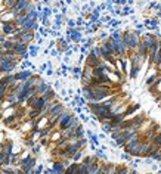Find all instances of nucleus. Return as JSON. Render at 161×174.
Wrapping results in <instances>:
<instances>
[{
  "label": "nucleus",
  "mask_w": 161,
  "mask_h": 174,
  "mask_svg": "<svg viewBox=\"0 0 161 174\" xmlns=\"http://www.w3.org/2000/svg\"><path fill=\"white\" fill-rule=\"evenodd\" d=\"M64 3H67V5H71V3H73V0H65Z\"/></svg>",
  "instance_id": "obj_37"
},
{
  "label": "nucleus",
  "mask_w": 161,
  "mask_h": 174,
  "mask_svg": "<svg viewBox=\"0 0 161 174\" xmlns=\"http://www.w3.org/2000/svg\"><path fill=\"white\" fill-rule=\"evenodd\" d=\"M64 174H78V162H73L71 161V164L65 168Z\"/></svg>",
  "instance_id": "obj_11"
},
{
  "label": "nucleus",
  "mask_w": 161,
  "mask_h": 174,
  "mask_svg": "<svg viewBox=\"0 0 161 174\" xmlns=\"http://www.w3.org/2000/svg\"><path fill=\"white\" fill-rule=\"evenodd\" d=\"M133 14H135V9H133V8H130V6H123L120 16H129V15H133Z\"/></svg>",
  "instance_id": "obj_18"
},
{
  "label": "nucleus",
  "mask_w": 161,
  "mask_h": 174,
  "mask_svg": "<svg viewBox=\"0 0 161 174\" xmlns=\"http://www.w3.org/2000/svg\"><path fill=\"white\" fill-rule=\"evenodd\" d=\"M30 152H31V155H34V156H39V155H40V152H42V146H40L39 143L36 142V143H34V146H33V148L30 149Z\"/></svg>",
  "instance_id": "obj_21"
},
{
  "label": "nucleus",
  "mask_w": 161,
  "mask_h": 174,
  "mask_svg": "<svg viewBox=\"0 0 161 174\" xmlns=\"http://www.w3.org/2000/svg\"><path fill=\"white\" fill-rule=\"evenodd\" d=\"M135 30H145V25H143V24H137V22H135Z\"/></svg>",
  "instance_id": "obj_32"
},
{
  "label": "nucleus",
  "mask_w": 161,
  "mask_h": 174,
  "mask_svg": "<svg viewBox=\"0 0 161 174\" xmlns=\"http://www.w3.org/2000/svg\"><path fill=\"white\" fill-rule=\"evenodd\" d=\"M49 89H52V84H50V83L43 81L42 84H39V86L36 87L34 90H36V95H37V96H43V95L47 92Z\"/></svg>",
  "instance_id": "obj_5"
},
{
  "label": "nucleus",
  "mask_w": 161,
  "mask_h": 174,
  "mask_svg": "<svg viewBox=\"0 0 161 174\" xmlns=\"http://www.w3.org/2000/svg\"><path fill=\"white\" fill-rule=\"evenodd\" d=\"M108 37H109V33H107V31H99V34H98V37H96V40H107Z\"/></svg>",
  "instance_id": "obj_24"
},
{
  "label": "nucleus",
  "mask_w": 161,
  "mask_h": 174,
  "mask_svg": "<svg viewBox=\"0 0 161 174\" xmlns=\"http://www.w3.org/2000/svg\"><path fill=\"white\" fill-rule=\"evenodd\" d=\"M16 106H18V105H12V106L6 108V109H3V111H0V117H2V120L6 118V117L14 115L15 112H16Z\"/></svg>",
  "instance_id": "obj_9"
},
{
  "label": "nucleus",
  "mask_w": 161,
  "mask_h": 174,
  "mask_svg": "<svg viewBox=\"0 0 161 174\" xmlns=\"http://www.w3.org/2000/svg\"><path fill=\"white\" fill-rule=\"evenodd\" d=\"M0 47L3 49L5 52H10V50H14V41H10V40L6 39V41H5L3 44H2Z\"/></svg>",
  "instance_id": "obj_20"
},
{
  "label": "nucleus",
  "mask_w": 161,
  "mask_h": 174,
  "mask_svg": "<svg viewBox=\"0 0 161 174\" xmlns=\"http://www.w3.org/2000/svg\"><path fill=\"white\" fill-rule=\"evenodd\" d=\"M98 137H99V140H103V139H107V134H105V133H101V134H98Z\"/></svg>",
  "instance_id": "obj_33"
},
{
  "label": "nucleus",
  "mask_w": 161,
  "mask_h": 174,
  "mask_svg": "<svg viewBox=\"0 0 161 174\" xmlns=\"http://www.w3.org/2000/svg\"><path fill=\"white\" fill-rule=\"evenodd\" d=\"M39 52H40V46L34 43H30L28 44V55L30 58H36V56H39Z\"/></svg>",
  "instance_id": "obj_10"
},
{
  "label": "nucleus",
  "mask_w": 161,
  "mask_h": 174,
  "mask_svg": "<svg viewBox=\"0 0 161 174\" xmlns=\"http://www.w3.org/2000/svg\"><path fill=\"white\" fill-rule=\"evenodd\" d=\"M155 101H157V102H158V101L161 102V92H160V93H158V95L155 96ZM160 105H161V103H160Z\"/></svg>",
  "instance_id": "obj_34"
},
{
  "label": "nucleus",
  "mask_w": 161,
  "mask_h": 174,
  "mask_svg": "<svg viewBox=\"0 0 161 174\" xmlns=\"http://www.w3.org/2000/svg\"><path fill=\"white\" fill-rule=\"evenodd\" d=\"M154 174H161V173H154Z\"/></svg>",
  "instance_id": "obj_39"
},
{
  "label": "nucleus",
  "mask_w": 161,
  "mask_h": 174,
  "mask_svg": "<svg viewBox=\"0 0 161 174\" xmlns=\"http://www.w3.org/2000/svg\"><path fill=\"white\" fill-rule=\"evenodd\" d=\"M148 158H151L154 162H158V164H160V162H161V148H158L155 152H152Z\"/></svg>",
  "instance_id": "obj_15"
},
{
  "label": "nucleus",
  "mask_w": 161,
  "mask_h": 174,
  "mask_svg": "<svg viewBox=\"0 0 161 174\" xmlns=\"http://www.w3.org/2000/svg\"><path fill=\"white\" fill-rule=\"evenodd\" d=\"M129 174H139V173H137V170H133V168H130V171H129Z\"/></svg>",
  "instance_id": "obj_35"
},
{
  "label": "nucleus",
  "mask_w": 161,
  "mask_h": 174,
  "mask_svg": "<svg viewBox=\"0 0 161 174\" xmlns=\"http://www.w3.org/2000/svg\"><path fill=\"white\" fill-rule=\"evenodd\" d=\"M132 158L133 156H130V155L126 154V152H121V154H120V160L121 161H127V162H129V161H132Z\"/></svg>",
  "instance_id": "obj_27"
},
{
  "label": "nucleus",
  "mask_w": 161,
  "mask_h": 174,
  "mask_svg": "<svg viewBox=\"0 0 161 174\" xmlns=\"http://www.w3.org/2000/svg\"><path fill=\"white\" fill-rule=\"evenodd\" d=\"M49 55H50V56H52V58H58V56H59V55H61V53H59V52H58V49H56V47H53V49H50Z\"/></svg>",
  "instance_id": "obj_29"
},
{
  "label": "nucleus",
  "mask_w": 161,
  "mask_h": 174,
  "mask_svg": "<svg viewBox=\"0 0 161 174\" xmlns=\"http://www.w3.org/2000/svg\"><path fill=\"white\" fill-rule=\"evenodd\" d=\"M77 117H78V120L83 121V122H90V117L86 115V114H83V112H81V114H78Z\"/></svg>",
  "instance_id": "obj_26"
},
{
  "label": "nucleus",
  "mask_w": 161,
  "mask_h": 174,
  "mask_svg": "<svg viewBox=\"0 0 161 174\" xmlns=\"http://www.w3.org/2000/svg\"><path fill=\"white\" fill-rule=\"evenodd\" d=\"M61 86H62V83L59 81V80H56V81L53 83V86H52V87H53V89H58V90H59V89H62Z\"/></svg>",
  "instance_id": "obj_31"
},
{
  "label": "nucleus",
  "mask_w": 161,
  "mask_h": 174,
  "mask_svg": "<svg viewBox=\"0 0 161 174\" xmlns=\"http://www.w3.org/2000/svg\"><path fill=\"white\" fill-rule=\"evenodd\" d=\"M47 124H49V117L47 115H44V117H42V118H39V120H36V128H37V130H42L44 127H47Z\"/></svg>",
  "instance_id": "obj_8"
},
{
  "label": "nucleus",
  "mask_w": 161,
  "mask_h": 174,
  "mask_svg": "<svg viewBox=\"0 0 161 174\" xmlns=\"http://www.w3.org/2000/svg\"><path fill=\"white\" fill-rule=\"evenodd\" d=\"M0 33L6 35V37H10V35H14V34L18 33V27L15 25V22H5V24H2V28H0Z\"/></svg>",
  "instance_id": "obj_2"
},
{
  "label": "nucleus",
  "mask_w": 161,
  "mask_h": 174,
  "mask_svg": "<svg viewBox=\"0 0 161 174\" xmlns=\"http://www.w3.org/2000/svg\"><path fill=\"white\" fill-rule=\"evenodd\" d=\"M83 25H84V18L78 15L77 19H75V27H83Z\"/></svg>",
  "instance_id": "obj_28"
},
{
  "label": "nucleus",
  "mask_w": 161,
  "mask_h": 174,
  "mask_svg": "<svg viewBox=\"0 0 161 174\" xmlns=\"http://www.w3.org/2000/svg\"><path fill=\"white\" fill-rule=\"evenodd\" d=\"M14 52L18 55V56H21V59H22V56H24V55L28 53V44L19 43V41H15V43H14Z\"/></svg>",
  "instance_id": "obj_4"
},
{
  "label": "nucleus",
  "mask_w": 161,
  "mask_h": 174,
  "mask_svg": "<svg viewBox=\"0 0 161 174\" xmlns=\"http://www.w3.org/2000/svg\"><path fill=\"white\" fill-rule=\"evenodd\" d=\"M109 145H111L112 148H118V146H117V143H115L114 140H111V142H109Z\"/></svg>",
  "instance_id": "obj_36"
},
{
  "label": "nucleus",
  "mask_w": 161,
  "mask_h": 174,
  "mask_svg": "<svg viewBox=\"0 0 161 174\" xmlns=\"http://www.w3.org/2000/svg\"><path fill=\"white\" fill-rule=\"evenodd\" d=\"M15 19V15L12 10H6L3 14H0V22L5 24V22H12Z\"/></svg>",
  "instance_id": "obj_7"
},
{
  "label": "nucleus",
  "mask_w": 161,
  "mask_h": 174,
  "mask_svg": "<svg viewBox=\"0 0 161 174\" xmlns=\"http://www.w3.org/2000/svg\"><path fill=\"white\" fill-rule=\"evenodd\" d=\"M95 156H96L99 161H108L107 154H105L102 149H99V148H96V149H95Z\"/></svg>",
  "instance_id": "obj_16"
},
{
  "label": "nucleus",
  "mask_w": 161,
  "mask_h": 174,
  "mask_svg": "<svg viewBox=\"0 0 161 174\" xmlns=\"http://www.w3.org/2000/svg\"><path fill=\"white\" fill-rule=\"evenodd\" d=\"M22 150H24V146L22 145H12V150H10V154L14 155V156H16V155H19L21 152H22Z\"/></svg>",
  "instance_id": "obj_19"
},
{
  "label": "nucleus",
  "mask_w": 161,
  "mask_h": 174,
  "mask_svg": "<svg viewBox=\"0 0 161 174\" xmlns=\"http://www.w3.org/2000/svg\"><path fill=\"white\" fill-rule=\"evenodd\" d=\"M44 74H46L47 77H53V75H55V69H53V68H47V69L44 71Z\"/></svg>",
  "instance_id": "obj_30"
},
{
  "label": "nucleus",
  "mask_w": 161,
  "mask_h": 174,
  "mask_svg": "<svg viewBox=\"0 0 161 174\" xmlns=\"http://www.w3.org/2000/svg\"><path fill=\"white\" fill-rule=\"evenodd\" d=\"M83 156H84V149H80L71 156V161H73V162H81Z\"/></svg>",
  "instance_id": "obj_14"
},
{
  "label": "nucleus",
  "mask_w": 161,
  "mask_h": 174,
  "mask_svg": "<svg viewBox=\"0 0 161 174\" xmlns=\"http://www.w3.org/2000/svg\"><path fill=\"white\" fill-rule=\"evenodd\" d=\"M83 2H90V0H83Z\"/></svg>",
  "instance_id": "obj_38"
},
{
  "label": "nucleus",
  "mask_w": 161,
  "mask_h": 174,
  "mask_svg": "<svg viewBox=\"0 0 161 174\" xmlns=\"http://www.w3.org/2000/svg\"><path fill=\"white\" fill-rule=\"evenodd\" d=\"M141 68H142V65H139V63H130V73H129V78H132V80L137 78L139 73H141Z\"/></svg>",
  "instance_id": "obj_6"
},
{
  "label": "nucleus",
  "mask_w": 161,
  "mask_h": 174,
  "mask_svg": "<svg viewBox=\"0 0 161 174\" xmlns=\"http://www.w3.org/2000/svg\"><path fill=\"white\" fill-rule=\"evenodd\" d=\"M6 95H8V86L0 83V102H3L6 99Z\"/></svg>",
  "instance_id": "obj_17"
},
{
  "label": "nucleus",
  "mask_w": 161,
  "mask_h": 174,
  "mask_svg": "<svg viewBox=\"0 0 161 174\" xmlns=\"http://www.w3.org/2000/svg\"><path fill=\"white\" fill-rule=\"evenodd\" d=\"M99 173H101V161H96L92 165H89L87 174H99Z\"/></svg>",
  "instance_id": "obj_12"
},
{
  "label": "nucleus",
  "mask_w": 161,
  "mask_h": 174,
  "mask_svg": "<svg viewBox=\"0 0 161 174\" xmlns=\"http://www.w3.org/2000/svg\"><path fill=\"white\" fill-rule=\"evenodd\" d=\"M101 128H102V131L105 133V134H109L111 133V126H109V121L108 122H103V124H101Z\"/></svg>",
  "instance_id": "obj_23"
},
{
  "label": "nucleus",
  "mask_w": 161,
  "mask_h": 174,
  "mask_svg": "<svg viewBox=\"0 0 161 174\" xmlns=\"http://www.w3.org/2000/svg\"><path fill=\"white\" fill-rule=\"evenodd\" d=\"M121 43L124 44L127 52H136L137 46L141 43V37L136 34L135 30H124L123 31V37H121Z\"/></svg>",
  "instance_id": "obj_1"
},
{
  "label": "nucleus",
  "mask_w": 161,
  "mask_h": 174,
  "mask_svg": "<svg viewBox=\"0 0 161 174\" xmlns=\"http://www.w3.org/2000/svg\"><path fill=\"white\" fill-rule=\"evenodd\" d=\"M160 106H161V105H160Z\"/></svg>",
  "instance_id": "obj_40"
},
{
  "label": "nucleus",
  "mask_w": 161,
  "mask_h": 174,
  "mask_svg": "<svg viewBox=\"0 0 161 174\" xmlns=\"http://www.w3.org/2000/svg\"><path fill=\"white\" fill-rule=\"evenodd\" d=\"M65 24H67V28H75V19L74 18H67Z\"/></svg>",
  "instance_id": "obj_25"
},
{
  "label": "nucleus",
  "mask_w": 161,
  "mask_h": 174,
  "mask_svg": "<svg viewBox=\"0 0 161 174\" xmlns=\"http://www.w3.org/2000/svg\"><path fill=\"white\" fill-rule=\"evenodd\" d=\"M152 143L157 146H160L161 148V130L160 131H157L155 136H154V139H152Z\"/></svg>",
  "instance_id": "obj_22"
},
{
  "label": "nucleus",
  "mask_w": 161,
  "mask_h": 174,
  "mask_svg": "<svg viewBox=\"0 0 161 174\" xmlns=\"http://www.w3.org/2000/svg\"><path fill=\"white\" fill-rule=\"evenodd\" d=\"M34 74L36 73L33 69H21V71H16V73H15V78H16V81L24 83V81H27L28 78L33 77Z\"/></svg>",
  "instance_id": "obj_3"
},
{
  "label": "nucleus",
  "mask_w": 161,
  "mask_h": 174,
  "mask_svg": "<svg viewBox=\"0 0 161 174\" xmlns=\"http://www.w3.org/2000/svg\"><path fill=\"white\" fill-rule=\"evenodd\" d=\"M61 137H62V134H61V130L55 128V130H52V133H50V136H49V142H52V143H56V142H58Z\"/></svg>",
  "instance_id": "obj_13"
}]
</instances>
